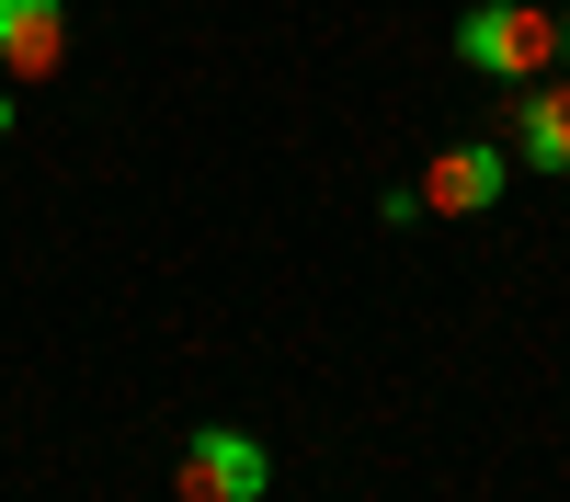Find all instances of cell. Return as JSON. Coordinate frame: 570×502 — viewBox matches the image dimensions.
<instances>
[{
	"instance_id": "cell-7",
	"label": "cell",
	"mask_w": 570,
	"mask_h": 502,
	"mask_svg": "<svg viewBox=\"0 0 570 502\" xmlns=\"http://www.w3.org/2000/svg\"><path fill=\"white\" fill-rule=\"evenodd\" d=\"M559 58H570V12H559Z\"/></svg>"
},
{
	"instance_id": "cell-3",
	"label": "cell",
	"mask_w": 570,
	"mask_h": 502,
	"mask_svg": "<svg viewBox=\"0 0 570 502\" xmlns=\"http://www.w3.org/2000/svg\"><path fill=\"white\" fill-rule=\"evenodd\" d=\"M502 183H513V149H491V137H445L434 160H422V217H491L502 206Z\"/></svg>"
},
{
	"instance_id": "cell-1",
	"label": "cell",
	"mask_w": 570,
	"mask_h": 502,
	"mask_svg": "<svg viewBox=\"0 0 570 502\" xmlns=\"http://www.w3.org/2000/svg\"><path fill=\"white\" fill-rule=\"evenodd\" d=\"M456 58L480 80H548L559 69V12H537V0H468L456 12Z\"/></svg>"
},
{
	"instance_id": "cell-6",
	"label": "cell",
	"mask_w": 570,
	"mask_h": 502,
	"mask_svg": "<svg viewBox=\"0 0 570 502\" xmlns=\"http://www.w3.org/2000/svg\"><path fill=\"white\" fill-rule=\"evenodd\" d=\"M12 115H23V104H12V80H0V137H12Z\"/></svg>"
},
{
	"instance_id": "cell-4",
	"label": "cell",
	"mask_w": 570,
	"mask_h": 502,
	"mask_svg": "<svg viewBox=\"0 0 570 502\" xmlns=\"http://www.w3.org/2000/svg\"><path fill=\"white\" fill-rule=\"evenodd\" d=\"M69 69V0H0V80H58Z\"/></svg>"
},
{
	"instance_id": "cell-2",
	"label": "cell",
	"mask_w": 570,
	"mask_h": 502,
	"mask_svg": "<svg viewBox=\"0 0 570 502\" xmlns=\"http://www.w3.org/2000/svg\"><path fill=\"white\" fill-rule=\"evenodd\" d=\"M171 491L183 502H263L274 491V445L240 434V423H195L183 456H171Z\"/></svg>"
},
{
	"instance_id": "cell-5",
	"label": "cell",
	"mask_w": 570,
	"mask_h": 502,
	"mask_svg": "<svg viewBox=\"0 0 570 502\" xmlns=\"http://www.w3.org/2000/svg\"><path fill=\"white\" fill-rule=\"evenodd\" d=\"M513 160L525 171H570V80H513Z\"/></svg>"
}]
</instances>
